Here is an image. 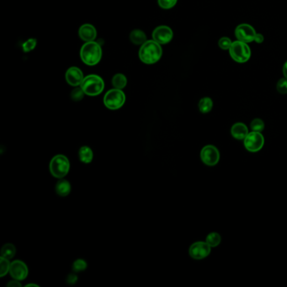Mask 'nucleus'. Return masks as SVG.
I'll return each mask as SVG.
<instances>
[{"label":"nucleus","mask_w":287,"mask_h":287,"mask_svg":"<svg viewBox=\"0 0 287 287\" xmlns=\"http://www.w3.org/2000/svg\"><path fill=\"white\" fill-rule=\"evenodd\" d=\"M78 35L82 40L89 42V41L95 40L96 35H97V31H96V28L94 27L92 25L85 24L79 28Z\"/></svg>","instance_id":"14"},{"label":"nucleus","mask_w":287,"mask_h":287,"mask_svg":"<svg viewBox=\"0 0 287 287\" xmlns=\"http://www.w3.org/2000/svg\"><path fill=\"white\" fill-rule=\"evenodd\" d=\"M201 157L204 164L214 166L219 162L220 153L215 146L207 145L202 148Z\"/></svg>","instance_id":"8"},{"label":"nucleus","mask_w":287,"mask_h":287,"mask_svg":"<svg viewBox=\"0 0 287 287\" xmlns=\"http://www.w3.org/2000/svg\"><path fill=\"white\" fill-rule=\"evenodd\" d=\"M153 40L158 44H167L173 38V31L169 26L161 25L156 28L153 32Z\"/></svg>","instance_id":"12"},{"label":"nucleus","mask_w":287,"mask_h":287,"mask_svg":"<svg viewBox=\"0 0 287 287\" xmlns=\"http://www.w3.org/2000/svg\"><path fill=\"white\" fill-rule=\"evenodd\" d=\"M81 88L87 96H99L104 90L105 83L101 77L98 75L90 74L83 78V82L81 83Z\"/></svg>","instance_id":"3"},{"label":"nucleus","mask_w":287,"mask_h":287,"mask_svg":"<svg viewBox=\"0 0 287 287\" xmlns=\"http://www.w3.org/2000/svg\"><path fill=\"white\" fill-rule=\"evenodd\" d=\"M206 242L210 245V247H216L221 243V236L217 232H210V234L207 236Z\"/></svg>","instance_id":"22"},{"label":"nucleus","mask_w":287,"mask_h":287,"mask_svg":"<svg viewBox=\"0 0 287 287\" xmlns=\"http://www.w3.org/2000/svg\"><path fill=\"white\" fill-rule=\"evenodd\" d=\"M254 41H255L256 43H262L263 41H264V37H263V35L256 34L255 38H254Z\"/></svg>","instance_id":"33"},{"label":"nucleus","mask_w":287,"mask_h":287,"mask_svg":"<svg viewBox=\"0 0 287 287\" xmlns=\"http://www.w3.org/2000/svg\"><path fill=\"white\" fill-rule=\"evenodd\" d=\"M78 157L83 164H90L92 162L93 157H94L92 149L88 146H83L79 149Z\"/></svg>","instance_id":"17"},{"label":"nucleus","mask_w":287,"mask_h":287,"mask_svg":"<svg viewBox=\"0 0 287 287\" xmlns=\"http://www.w3.org/2000/svg\"><path fill=\"white\" fill-rule=\"evenodd\" d=\"M36 45H37L36 39H30V40H28L26 42L23 44V48H24L25 52H30L31 50L34 49Z\"/></svg>","instance_id":"30"},{"label":"nucleus","mask_w":287,"mask_h":287,"mask_svg":"<svg viewBox=\"0 0 287 287\" xmlns=\"http://www.w3.org/2000/svg\"><path fill=\"white\" fill-rule=\"evenodd\" d=\"M77 276L76 274H70V275H68V277H67V282H68V284L70 285H74L77 282Z\"/></svg>","instance_id":"31"},{"label":"nucleus","mask_w":287,"mask_h":287,"mask_svg":"<svg viewBox=\"0 0 287 287\" xmlns=\"http://www.w3.org/2000/svg\"><path fill=\"white\" fill-rule=\"evenodd\" d=\"M80 57L85 64L89 66L96 65L101 60V46L95 41L86 42L81 48Z\"/></svg>","instance_id":"2"},{"label":"nucleus","mask_w":287,"mask_h":287,"mask_svg":"<svg viewBox=\"0 0 287 287\" xmlns=\"http://www.w3.org/2000/svg\"><path fill=\"white\" fill-rule=\"evenodd\" d=\"M127 79L125 75L121 74H115L112 78V84L115 89L122 90L127 85Z\"/></svg>","instance_id":"19"},{"label":"nucleus","mask_w":287,"mask_h":287,"mask_svg":"<svg viewBox=\"0 0 287 287\" xmlns=\"http://www.w3.org/2000/svg\"><path fill=\"white\" fill-rule=\"evenodd\" d=\"M84 95H85V93L82 88H76L72 91L71 98L74 101H79L83 99Z\"/></svg>","instance_id":"26"},{"label":"nucleus","mask_w":287,"mask_h":287,"mask_svg":"<svg viewBox=\"0 0 287 287\" xmlns=\"http://www.w3.org/2000/svg\"><path fill=\"white\" fill-rule=\"evenodd\" d=\"M163 54L160 44L155 40H147L139 51V57L146 64H153L159 61Z\"/></svg>","instance_id":"1"},{"label":"nucleus","mask_w":287,"mask_h":287,"mask_svg":"<svg viewBox=\"0 0 287 287\" xmlns=\"http://www.w3.org/2000/svg\"><path fill=\"white\" fill-rule=\"evenodd\" d=\"M177 3V0H158V4L162 9H172Z\"/></svg>","instance_id":"27"},{"label":"nucleus","mask_w":287,"mask_h":287,"mask_svg":"<svg viewBox=\"0 0 287 287\" xmlns=\"http://www.w3.org/2000/svg\"><path fill=\"white\" fill-rule=\"evenodd\" d=\"M70 169V163L64 155L58 154L53 157L50 163V171L55 178L62 179L68 174Z\"/></svg>","instance_id":"4"},{"label":"nucleus","mask_w":287,"mask_h":287,"mask_svg":"<svg viewBox=\"0 0 287 287\" xmlns=\"http://www.w3.org/2000/svg\"><path fill=\"white\" fill-rule=\"evenodd\" d=\"M265 143V139L262 134L258 132L249 133L247 136L244 138V146L248 151L251 153L258 152L263 148Z\"/></svg>","instance_id":"7"},{"label":"nucleus","mask_w":287,"mask_h":287,"mask_svg":"<svg viewBox=\"0 0 287 287\" xmlns=\"http://www.w3.org/2000/svg\"><path fill=\"white\" fill-rule=\"evenodd\" d=\"M231 136L238 140H243L249 134L248 128L244 123H236L231 129Z\"/></svg>","instance_id":"15"},{"label":"nucleus","mask_w":287,"mask_h":287,"mask_svg":"<svg viewBox=\"0 0 287 287\" xmlns=\"http://www.w3.org/2000/svg\"><path fill=\"white\" fill-rule=\"evenodd\" d=\"M87 268V263L84 259H78L73 264V270L74 272H81L85 270Z\"/></svg>","instance_id":"24"},{"label":"nucleus","mask_w":287,"mask_h":287,"mask_svg":"<svg viewBox=\"0 0 287 287\" xmlns=\"http://www.w3.org/2000/svg\"><path fill=\"white\" fill-rule=\"evenodd\" d=\"M66 80L72 86H78L83 80V72L77 67L68 68L66 73Z\"/></svg>","instance_id":"13"},{"label":"nucleus","mask_w":287,"mask_h":287,"mask_svg":"<svg viewBox=\"0 0 287 287\" xmlns=\"http://www.w3.org/2000/svg\"><path fill=\"white\" fill-rule=\"evenodd\" d=\"M126 101V96L121 90L114 89L109 90L104 97V104L107 108L112 111L118 110L123 106Z\"/></svg>","instance_id":"6"},{"label":"nucleus","mask_w":287,"mask_h":287,"mask_svg":"<svg viewBox=\"0 0 287 287\" xmlns=\"http://www.w3.org/2000/svg\"><path fill=\"white\" fill-rule=\"evenodd\" d=\"M7 287H21V284H20V282H19V281H17V280H15V281H9V283H8V284H7Z\"/></svg>","instance_id":"32"},{"label":"nucleus","mask_w":287,"mask_h":287,"mask_svg":"<svg viewBox=\"0 0 287 287\" xmlns=\"http://www.w3.org/2000/svg\"><path fill=\"white\" fill-rule=\"evenodd\" d=\"M256 34L253 26L248 24H241L235 30V35L238 40L245 43H249L254 40Z\"/></svg>","instance_id":"9"},{"label":"nucleus","mask_w":287,"mask_h":287,"mask_svg":"<svg viewBox=\"0 0 287 287\" xmlns=\"http://www.w3.org/2000/svg\"><path fill=\"white\" fill-rule=\"evenodd\" d=\"M278 92L281 94H287V78H281L277 83Z\"/></svg>","instance_id":"29"},{"label":"nucleus","mask_w":287,"mask_h":287,"mask_svg":"<svg viewBox=\"0 0 287 287\" xmlns=\"http://www.w3.org/2000/svg\"><path fill=\"white\" fill-rule=\"evenodd\" d=\"M130 39L133 43L136 45H142L147 41L145 33L140 30H134L130 35Z\"/></svg>","instance_id":"18"},{"label":"nucleus","mask_w":287,"mask_h":287,"mask_svg":"<svg viewBox=\"0 0 287 287\" xmlns=\"http://www.w3.org/2000/svg\"><path fill=\"white\" fill-rule=\"evenodd\" d=\"M56 192L60 196H67L71 192L70 183L64 179H59L56 185Z\"/></svg>","instance_id":"16"},{"label":"nucleus","mask_w":287,"mask_h":287,"mask_svg":"<svg viewBox=\"0 0 287 287\" xmlns=\"http://www.w3.org/2000/svg\"><path fill=\"white\" fill-rule=\"evenodd\" d=\"M210 247L207 242H196L190 248V255L194 259H202L210 253Z\"/></svg>","instance_id":"11"},{"label":"nucleus","mask_w":287,"mask_h":287,"mask_svg":"<svg viewBox=\"0 0 287 287\" xmlns=\"http://www.w3.org/2000/svg\"><path fill=\"white\" fill-rule=\"evenodd\" d=\"M10 264L9 259H5L3 257L0 258V276L3 277L4 275H6L9 272V268H10Z\"/></svg>","instance_id":"23"},{"label":"nucleus","mask_w":287,"mask_h":287,"mask_svg":"<svg viewBox=\"0 0 287 287\" xmlns=\"http://www.w3.org/2000/svg\"><path fill=\"white\" fill-rule=\"evenodd\" d=\"M39 287V286H37V285H36V284H28V285H26V286H25V287Z\"/></svg>","instance_id":"35"},{"label":"nucleus","mask_w":287,"mask_h":287,"mask_svg":"<svg viewBox=\"0 0 287 287\" xmlns=\"http://www.w3.org/2000/svg\"><path fill=\"white\" fill-rule=\"evenodd\" d=\"M212 107V100L210 98H208V97L201 99L200 102H199V110L201 111V112L204 113V114L210 112Z\"/></svg>","instance_id":"21"},{"label":"nucleus","mask_w":287,"mask_h":287,"mask_svg":"<svg viewBox=\"0 0 287 287\" xmlns=\"http://www.w3.org/2000/svg\"><path fill=\"white\" fill-rule=\"evenodd\" d=\"M231 44H232V42H231V40L229 39V37H222L218 41V46L222 50L230 49Z\"/></svg>","instance_id":"28"},{"label":"nucleus","mask_w":287,"mask_h":287,"mask_svg":"<svg viewBox=\"0 0 287 287\" xmlns=\"http://www.w3.org/2000/svg\"><path fill=\"white\" fill-rule=\"evenodd\" d=\"M16 247L13 244H4L1 249V257H3L5 259H11L16 255Z\"/></svg>","instance_id":"20"},{"label":"nucleus","mask_w":287,"mask_h":287,"mask_svg":"<svg viewBox=\"0 0 287 287\" xmlns=\"http://www.w3.org/2000/svg\"><path fill=\"white\" fill-rule=\"evenodd\" d=\"M28 267L25 263L21 260H15L10 264L9 274L14 280L17 281H24L28 276Z\"/></svg>","instance_id":"10"},{"label":"nucleus","mask_w":287,"mask_h":287,"mask_svg":"<svg viewBox=\"0 0 287 287\" xmlns=\"http://www.w3.org/2000/svg\"><path fill=\"white\" fill-rule=\"evenodd\" d=\"M229 53L231 58L238 63L248 62L251 56L249 46H248L247 43L238 40L232 42Z\"/></svg>","instance_id":"5"},{"label":"nucleus","mask_w":287,"mask_h":287,"mask_svg":"<svg viewBox=\"0 0 287 287\" xmlns=\"http://www.w3.org/2000/svg\"><path fill=\"white\" fill-rule=\"evenodd\" d=\"M250 127L253 132L261 133L265 128V123L261 119H254L250 124Z\"/></svg>","instance_id":"25"},{"label":"nucleus","mask_w":287,"mask_h":287,"mask_svg":"<svg viewBox=\"0 0 287 287\" xmlns=\"http://www.w3.org/2000/svg\"><path fill=\"white\" fill-rule=\"evenodd\" d=\"M283 74H284L285 77L287 78V62L285 63L284 67H283Z\"/></svg>","instance_id":"34"}]
</instances>
